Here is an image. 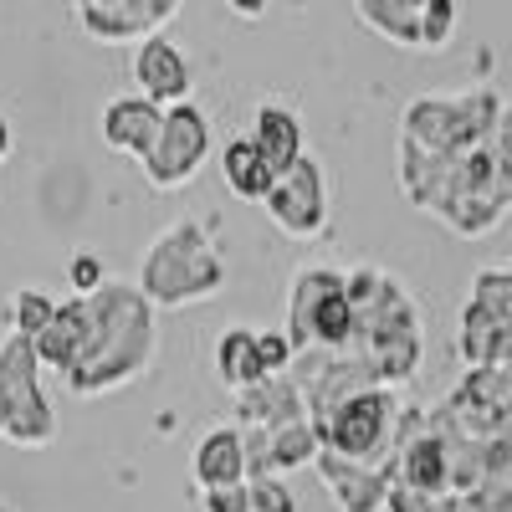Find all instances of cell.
<instances>
[{
	"instance_id": "cell-1",
	"label": "cell",
	"mask_w": 512,
	"mask_h": 512,
	"mask_svg": "<svg viewBox=\"0 0 512 512\" xmlns=\"http://www.w3.org/2000/svg\"><path fill=\"white\" fill-rule=\"evenodd\" d=\"M88 308H93V333L77 369L67 374V390L93 400V395L123 390V384H134L154 369L159 323L144 287H128V282H108L103 292L88 297Z\"/></svg>"
},
{
	"instance_id": "cell-2",
	"label": "cell",
	"mask_w": 512,
	"mask_h": 512,
	"mask_svg": "<svg viewBox=\"0 0 512 512\" xmlns=\"http://www.w3.org/2000/svg\"><path fill=\"white\" fill-rule=\"evenodd\" d=\"M349 297L359 308V344L354 354L369 364L374 384L384 390H405L425 364V333H420V313L415 297L405 292L400 277H390L384 267H354L349 272Z\"/></svg>"
},
{
	"instance_id": "cell-3",
	"label": "cell",
	"mask_w": 512,
	"mask_h": 512,
	"mask_svg": "<svg viewBox=\"0 0 512 512\" xmlns=\"http://www.w3.org/2000/svg\"><path fill=\"white\" fill-rule=\"evenodd\" d=\"M139 287L154 308H190L226 292V256L195 221H175L144 246Z\"/></svg>"
},
{
	"instance_id": "cell-4",
	"label": "cell",
	"mask_w": 512,
	"mask_h": 512,
	"mask_svg": "<svg viewBox=\"0 0 512 512\" xmlns=\"http://www.w3.org/2000/svg\"><path fill=\"white\" fill-rule=\"evenodd\" d=\"M287 338L297 354L308 349H349L359 344V308L349 297V272L303 267L287 287Z\"/></svg>"
},
{
	"instance_id": "cell-5",
	"label": "cell",
	"mask_w": 512,
	"mask_h": 512,
	"mask_svg": "<svg viewBox=\"0 0 512 512\" xmlns=\"http://www.w3.org/2000/svg\"><path fill=\"white\" fill-rule=\"evenodd\" d=\"M507 103L492 88H472V93H425L405 108L400 118V139H415L425 149H446V154H466L497 134Z\"/></svg>"
},
{
	"instance_id": "cell-6",
	"label": "cell",
	"mask_w": 512,
	"mask_h": 512,
	"mask_svg": "<svg viewBox=\"0 0 512 512\" xmlns=\"http://www.w3.org/2000/svg\"><path fill=\"white\" fill-rule=\"evenodd\" d=\"M41 354L31 333H6L0 344V441L11 446H52L57 415L41 395Z\"/></svg>"
},
{
	"instance_id": "cell-7",
	"label": "cell",
	"mask_w": 512,
	"mask_h": 512,
	"mask_svg": "<svg viewBox=\"0 0 512 512\" xmlns=\"http://www.w3.org/2000/svg\"><path fill=\"white\" fill-rule=\"evenodd\" d=\"M395 420H400L395 395L384 390V384H374V390H364V395L338 405L318 436H323L328 451L369 461V466H384V472H390V466H395Z\"/></svg>"
},
{
	"instance_id": "cell-8",
	"label": "cell",
	"mask_w": 512,
	"mask_h": 512,
	"mask_svg": "<svg viewBox=\"0 0 512 512\" xmlns=\"http://www.w3.org/2000/svg\"><path fill=\"white\" fill-rule=\"evenodd\" d=\"M461 359L466 364H512V272L492 267L472 282L461 313Z\"/></svg>"
},
{
	"instance_id": "cell-9",
	"label": "cell",
	"mask_w": 512,
	"mask_h": 512,
	"mask_svg": "<svg viewBox=\"0 0 512 512\" xmlns=\"http://www.w3.org/2000/svg\"><path fill=\"white\" fill-rule=\"evenodd\" d=\"M210 159V123L195 103H175L164 113V134L154 144V154L144 159V180L154 190H185Z\"/></svg>"
},
{
	"instance_id": "cell-10",
	"label": "cell",
	"mask_w": 512,
	"mask_h": 512,
	"mask_svg": "<svg viewBox=\"0 0 512 512\" xmlns=\"http://www.w3.org/2000/svg\"><path fill=\"white\" fill-rule=\"evenodd\" d=\"M267 216L292 241H318L328 231V175L313 154H303L267 195Z\"/></svg>"
},
{
	"instance_id": "cell-11",
	"label": "cell",
	"mask_w": 512,
	"mask_h": 512,
	"mask_svg": "<svg viewBox=\"0 0 512 512\" xmlns=\"http://www.w3.org/2000/svg\"><path fill=\"white\" fill-rule=\"evenodd\" d=\"M134 88L144 98H154L159 108L190 103L195 93V67L185 57V47H175L169 36H149L134 47Z\"/></svg>"
},
{
	"instance_id": "cell-12",
	"label": "cell",
	"mask_w": 512,
	"mask_h": 512,
	"mask_svg": "<svg viewBox=\"0 0 512 512\" xmlns=\"http://www.w3.org/2000/svg\"><path fill=\"white\" fill-rule=\"evenodd\" d=\"M318 477L323 487L333 492L338 512H384L390 507V487L395 477L384 472V466H369V461H354V456H338V451H318Z\"/></svg>"
},
{
	"instance_id": "cell-13",
	"label": "cell",
	"mask_w": 512,
	"mask_h": 512,
	"mask_svg": "<svg viewBox=\"0 0 512 512\" xmlns=\"http://www.w3.org/2000/svg\"><path fill=\"white\" fill-rule=\"evenodd\" d=\"M164 113L169 108H159L154 98H144V93H123V98H113V103H103V144L113 149V154H123V159H149L154 154V144H159V134H164Z\"/></svg>"
},
{
	"instance_id": "cell-14",
	"label": "cell",
	"mask_w": 512,
	"mask_h": 512,
	"mask_svg": "<svg viewBox=\"0 0 512 512\" xmlns=\"http://www.w3.org/2000/svg\"><path fill=\"white\" fill-rule=\"evenodd\" d=\"M292 420H313L292 374H272L267 384L236 395V425L241 431H277V425H292Z\"/></svg>"
},
{
	"instance_id": "cell-15",
	"label": "cell",
	"mask_w": 512,
	"mask_h": 512,
	"mask_svg": "<svg viewBox=\"0 0 512 512\" xmlns=\"http://www.w3.org/2000/svg\"><path fill=\"white\" fill-rule=\"evenodd\" d=\"M88 333H93V308H88V297H72V303H57L52 323L36 333V354L47 369H57L62 379L77 369L82 349H88Z\"/></svg>"
},
{
	"instance_id": "cell-16",
	"label": "cell",
	"mask_w": 512,
	"mask_h": 512,
	"mask_svg": "<svg viewBox=\"0 0 512 512\" xmlns=\"http://www.w3.org/2000/svg\"><path fill=\"white\" fill-rule=\"evenodd\" d=\"M195 487H226V482H251L246 466V431L241 425H210L195 446Z\"/></svg>"
},
{
	"instance_id": "cell-17",
	"label": "cell",
	"mask_w": 512,
	"mask_h": 512,
	"mask_svg": "<svg viewBox=\"0 0 512 512\" xmlns=\"http://www.w3.org/2000/svg\"><path fill=\"white\" fill-rule=\"evenodd\" d=\"M395 482L425 492V497H451V456H446V436H436L431 425L395 456Z\"/></svg>"
},
{
	"instance_id": "cell-18",
	"label": "cell",
	"mask_w": 512,
	"mask_h": 512,
	"mask_svg": "<svg viewBox=\"0 0 512 512\" xmlns=\"http://www.w3.org/2000/svg\"><path fill=\"white\" fill-rule=\"evenodd\" d=\"M221 180L236 200H251V205H267L272 185H277V169L267 164L262 144H256L251 134H236L221 154Z\"/></svg>"
},
{
	"instance_id": "cell-19",
	"label": "cell",
	"mask_w": 512,
	"mask_h": 512,
	"mask_svg": "<svg viewBox=\"0 0 512 512\" xmlns=\"http://www.w3.org/2000/svg\"><path fill=\"white\" fill-rule=\"evenodd\" d=\"M216 374L221 384H231V390H256V384H267L272 369L262 359V333H251V328H226L216 338Z\"/></svg>"
},
{
	"instance_id": "cell-20",
	"label": "cell",
	"mask_w": 512,
	"mask_h": 512,
	"mask_svg": "<svg viewBox=\"0 0 512 512\" xmlns=\"http://www.w3.org/2000/svg\"><path fill=\"white\" fill-rule=\"evenodd\" d=\"M251 139L262 144V154H267V164L277 169V175H287V169L308 154V139H303V123H297V113H287V108H277V103L256 108Z\"/></svg>"
},
{
	"instance_id": "cell-21",
	"label": "cell",
	"mask_w": 512,
	"mask_h": 512,
	"mask_svg": "<svg viewBox=\"0 0 512 512\" xmlns=\"http://www.w3.org/2000/svg\"><path fill=\"white\" fill-rule=\"evenodd\" d=\"M354 11L369 31H379L384 41H395V47H410L420 52V6H410V0H354Z\"/></svg>"
},
{
	"instance_id": "cell-22",
	"label": "cell",
	"mask_w": 512,
	"mask_h": 512,
	"mask_svg": "<svg viewBox=\"0 0 512 512\" xmlns=\"http://www.w3.org/2000/svg\"><path fill=\"white\" fill-rule=\"evenodd\" d=\"M77 21H82V31H88L93 41H103V47H139V41H149L144 26L128 16L123 0H113V6H88V11H77Z\"/></svg>"
},
{
	"instance_id": "cell-23",
	"label": "cell",
	"mask_w": 512,
	"mask_h": 512,
	"mask_svg": "<svg viewBox=\"0 0 512 512\" xmlns=\"http://www.w3.org/2000/svg\"><path fill=\"white\" fill-rule=\"evenodd\" d=\"M52 313H57V303H52L47 292H36V287H26V292L11 297V328H16V333H31V338H36L41 328L52 323Z\"/></svg>"
},
{
	"instance_id": "cell-24",
	"label": "cell",
	"mask_w": 512,
	"mask_h": 512,
	"mask_svg": "<svg viewBox=\"0 0 512 512\" xmlns=\"http://www.w3.org/2000/svg\"><path fill=\"white\" fill-rule=\"evenodd\" d=\"M492 185H497V200L512 210V108L502 113L492 134Z\"/></svg>"
},
{
	"instance_id": "cell-25",
	"label": "cell",
	"mask_w": 512,
	"mask_h": 512,
	"mask_svg": "<svg viewBox=\"0 0 512 512\" xmlns=\"http://www.w3.org/2000/svg\"><path fill=\"white\" fill-rule=\"evenodd\" d=\"M456 31V0H425L420 6V41L425 52H441Z\"/></svg>"
},
{
	"instance_id": "cell-26",
	"label": "cell",
	"mask_w": 512,
	"mask_h": 512,
	"mask_svg": "<svg viewBox=\"0 0 512 512\" xmlns=\"http://www.w3.org/2000/svg\"><path fill=\"white\" fill-rule=\"evenodd\" d=\"M251 512H297V497L282 477H251Z\"/></svg>"
},
{
	"instance_id": "cell-27",
	"label": "cell",
	"mask_w": 512,
	"mask_h": 512,
	"mask_svg": "<svg viewBox=\"0 0 512 512\" xmlns=\"http://www.w3.org/2000/svg\"><path fill=\"white\" fill-rule=\"evenodd\" d=\"M67 277H72L77 297H93V292L108 287V267H103V256H93V251H77L72 267H67Z\"/></svg>"
},
{
	"instance_id": "cell-28",
	"label": "cell",
	"mask_w": 512,
	"mask_h": 512,
	"mask_svg": "<svg viewBox=\"0 0 512 512\" xmlns=\"http://www.w3.org/2000/svg\"><path fill=\"white\" fill-rule=\"evenodd\" d=\"M123 6L144 26V36H159V26H169L180 16V0H123Z\"/></svg>"
},
{
	"instance_id": "cell-29",
	"label": "cell",
	"mask_w": 512,
	"mask_h": 512,
	"mask_svg": "<svg viewBox=\"0 0 512 512\" xmlns=\"http://www.w3.org/2000/svg\"><path fill=\"white\" fill-rule=\"evenodd\" d=\"M205 512H251V482H226V487H205L200 492Z\"/></svg>"
},
{
	"instance_id": "cell-30",
	"label": "cell",
	"mask_w": 512,
	"mask_h": 512,
	"mask_svg": "<svg viewBox=\"0 0 512 512\" xmlns=\"http://www.w3.org/2000/svg\"><path fill=\"white\" fill-rule=\"evenodd\" d=\"M436 502H441V497H425V492L395 482V487H390V507H384V512H436Z\"/></svg>"
},
{
	"instance_id": "cell-31",
	"label": "cell",
	"mask_w": 512,
	"mask_h": 512,
	"mask_svg": "<svg viewBox=\"0 0 512 512\" xmlns=\"http://www.w3.org/2000/svg\"><path fill=\"white\" fill-rule=\"evenodd\" d=\"M267 6H272V0H226V11H231V16H241V21H262V16H267Z\"/></svg>"
},
{
	"instance_id": "cell-32",
	"label": "cell",
	"mask_w": 512,
	"mask_h": 512,
	"mask_svg": "<svg viewBox=\"0 0 512 512\" xmlns=\"http://www.w3.org/2000/svg\"><path fill=\"white\" fill-rule=\"evenodd\" d=\"M6 154H11V123L0 118V159H6Z\"/></svg>"
},
{
	"instance_id": "cell-33",
	"label": "cell",
	"mask_w": 512,
	"mask_h": 512,
	"mask_svg": "<svg viewBox=\"0 0 512 512\" xmlns=\"http://www.w3.org/2000/svg\"><path fill=\"white\" fill-rule=\"evenodd\" d=\"M77 11H88V6H113V0H72Z\"/></svg>"
},
{
	"instance_id": "cell-34",
	"label": "cell",
	"mask_w": 512,
	"mask_h": 512,
	"mask_svg": "<svg viewBox=\"0 0 512 512\" xmlns=\"http://www.w3.org/2000/svg\"><path fill=\"white\" fill-rule=\"evenodd\" d=\"M0 512H16V507H11V502H0Z\"/></svg>"
}]
</instances>
